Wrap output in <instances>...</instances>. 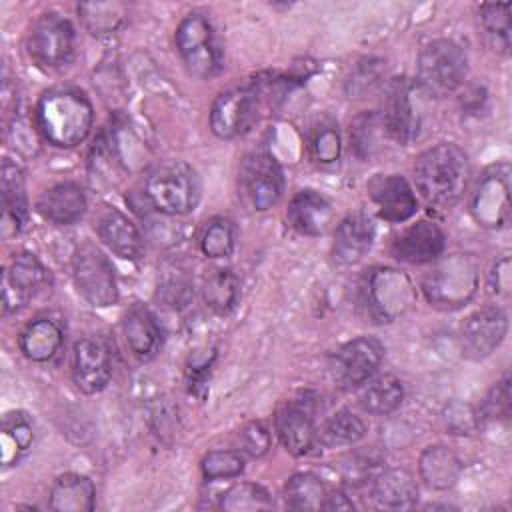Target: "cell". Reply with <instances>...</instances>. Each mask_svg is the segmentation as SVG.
<instances>
[{
    "label": "cell",
    "mask_w": 512,
    "mask_h": 512,
    "mask_svg": "<svg viewBox=\"0 0 512 512\" xmlns=\"http://www.w3.org/2000/svg\"><path fill=\"white\" fill-rule=\"evenodd\" d=\"M326 486L312 472H298L284 484V500L292 510H320L326 502Z\"/></svg>",
    "instance_id": "e575fe53"
},
{
    "label": "cell",
    "mask_w": 512,
    "mask_h": 512,
    "mask_svg": "<svg viewBox=\"0 0 512 512\" xmlns=\"http://www.w3.org/2000/svg\"><path fill=\"white\" fill-rule=\"evenodd\" d=\"M78 14L90 34L108 36L122 26L126 6L120 2H82L78 4Z\"/></svg>",
    "instance_id": "74e56055"
},
{
    "label": "cell",
    "mask_w": 512,
    "mask_h": 512,
    "mask_svg": "<svg viewBox=\"0 0 512 512\" xmlns=\"http://www.w3.org/2000/svg\"><path fill=\"white\" fill-rule=\"evenodd\" d=\"M286 218L296 232L306 236H320L332 222V206L322 194L314 190H300L292 196Z\"/></svg>",
    "instance_id": "d4e9b609"
},
{
    "label": "cell",
    "mask_w": 512,
    "mask_h": 512,
    "mask_svg": "<svg viewBox=\"0 0 512 512\" xmlns=\"http://www.w3.org/2000/svg\"><path fill=\"white\" fill-rule=\"evenodd\" d=\"M446 426L452 430V434H470L480 426L478 412H474L468 404L454 402L446 408Z\"/></svg>",
    "instance_id": "7dc6e473"
},
{
    "label": "cell",
    "mask_w": 512,
    "mask_h": 512,
    "mask_svg": "<svg viewBox=\"0 0 512 512\" xmlns=\"http://www.w3.org/2000/svg\"><path fill=\"white\" fill-rule=\"evenodd\" d=\"M240 192L246 202L258 210H270L284 192V174L276 158L268 152H250L240 164Z\"/></svg>",
    "instance_id": "8fae6325"
},
{
    "label": "cell",
    "mask_w": 512,
    "mask_h": 512,
    "mask_svg": "<svg viewBox=\"0 0 512 512\" xmlns=\"http://www.w3.org/2000/svg\"><path fill=\"white\" fill-rule=\"evenodd\" d=\"M374 222L364 212H352L340 220L334 232L332 256L338 264H356L366 256L374 242Z\"/></svg>",
    "instance_id": "44dd1931"
},
{
    "label": "cell",
    "mask_w": 512,
    "mask_h": 512,
    "mask_svg": "<svg viewBox=\"0 0 512 512\" xmlns=\"http://www.w3.org/2000/svg\"><path fill=\"white\" fill-rule=\"evenodd\" d=\"M36 208L44 220L58 226H68L84 216L86 196L78 184L58 182L40 194Z\"/></svg>",
    "instance_id": "cb8c5ba5"
},
{
    "label": "cell",
    "mask_w": 512,
    "mask_h": 512,
    "mask_svg": "<svg viewBox=\"0 0 512 512\" xmlns=\"http://www.w3.org/2000/svg\"><path fill=\"white\" fill-rule=\"evenodd\" d=\"M96 502V486L84 474L66 472L50 488L48 506L56 512H90Z\"/></svg>",
    "instance_id": "83f0119b"
},
{
    "label": "cell",
    "mask_w": 512,
    "mask_h": 512,
    "mask_svg": "<svg viewBox=\"0 0 512 512\" xmlns=\"http://www.w3.org/2000/svg\"><path fill=\"white\" fill-rule=\"evenodd\" d=\"M92 120V104L76 88H50L36 104V126L44 140L56 148H72L84 142Z\"/></svg>",
    "instance_id": "7a4b0ae2"
},
{
    "label": "cell",
    "mask_w": 512,
    "mask_h": 512,
    "mask_svg": "<svg viewBox=\"0 0 512 512\" xmlns=\"http://www.w3.org/2000/svg\"><path fill=\"white\" fill-rule=\"evenodd\" d=\"M316 398L304 392L300 398L284 404L274 418V430L280 444L294 456L308 454L316 440L314 426Z\"/></svg>",
    "instance_id": "5bb4252c"
},
{
    "label": "cell",
    "mask_w": 512,
    "mask_h": 512,
    "mask_svg": "<svg viewBox=\"0 0 512 512\" xmlns=\"http://www.w3.org/2000/svg\"><path fill=\"white\" fill-rule=\"evenodd\" d=\"M384 136L386 130L378 112H362L350 122V148L360 160L376 156L382 148Z\"/></svg>",
    "instance_id": "8d00e7d4"
},
{
    "label": "cell",
    "mask_w": 512,
    "mask_h": 512,
    "mask_svg": "<svg viewBox=\"0 0 512 512\" xmlns=\"http://www.w3.org/2000/svg\"><path fill=\"white\" fill-rule=\"evenodd\" d=\"M48 280V270L34 254L22 252L14 256L10 266L2 272L4 312L10 314L22 310L30 298H34L48 284Z\"/></svg>",
    "instance_id": "9a60e30c"
},
{
    "label": "cell",
    "mask_w": 512,
    "mask_h": 512,
    "mask_svg": "<svg viewBox=\"0 0 512 512\" xmlns=\"http://www.w3.org/2000/svg\"><path fill=\"white\" fill-rule=\"evenodd\" d=\"M366 188L378 206V216L386 222H404L418 210V200L410 184L398 174H376Z\"/></svg>",
    "instance_id": "ffe728a7"
},
{
    "label": "cell",
    "mask_w": 512,
    "mask_h": 512,
    "mask_svg": "<svg viewBox=\"0 0 512 512\" xmlns=\"http://www.w3.org/2000/svg\"><path fill=\"white\" fill-rule=\"evenodd\" d=\"M372 498L380 508L408 510L416 506L418 484L412 472L404 468H390L372 480Z\"/></svg>",
    "instance_id": "4316f807"
},
{
    "label": "cell",
    "mask_w": 512,
    "mask_h": 512,
    "mask_svg": "<svg viewBox=\"0 0 512 512\" xmlns=\"http://www.w3.org/2000/svg\"><path fill=\"white\" fill-rule=\"evenodd\" d=\"M356 302L364 318L384 324L400 318L414 306L416 288L402 270L372 266L358 278Z\"/></svg>",
    "instance_id": "3957f363"
},
{
    "label": "cell",
    "mask_w": 512,
    "mask_h": 512,
    "mask_svg": "<svg viewBox=\"0 0 512 512\" xmlns=\"http://www.w3.org/2000/svg\"><path fill=\"white\" fill-rule=\"evenodd\" d=\"M256 110L258 94L254 88L226 90L210 108V128L222 140L236 138L254 124Z\"/></svg>",
    "instance_id": "e0dca14e"
},
{
    "label": "cell",
    "mask_w": 512,
    "mask_h": 512,
    "mask_svg": "<svg viewBox=\"0 0 512 512\" xmlns=\"http://www.w3.org/2000/svg\"><path fill=\"white\" fill-rule=\"evenodd\" d=\"M510 416V376L504 374L486 394L478 418L480 424L486 420H508Z\"/></svg>",
    "instance_id": "7bdbcfd3"
},
{
    "label": "cell",
    "mask_w": 512,
    "mask_h": 512,
    "mask_svg": "<svg viewBox=\"0 0 512 512\" xmlns=\"http://www.w3.org/2000/svg\"><path fill=\"white\" fill-rule=\"evenodd\" d=\"M202 300L216 314H228L240 296L238 276L230 268H212L202 278Z\"/></svg>",
    "instance_id": "1f68e13d"
},
{
    "label": "cell",
    "mask_w": 512,
    "mask_h": 512,
    "mask_svg": "<svg viewBox=\"0 0 512 512\" xmlns=\"http://www.w3.org/2000/svg\"><path fill=\"white\" fill-rule=\"evenodd\" d=\"M0 190H2V236H14L22 230L28 216V202L24 192V176L18 164L4 160L2 162V176H0Z\"/></svg>",
    "instance_id": "484cf974"
},
{
    "label": "cell",
    "mask_w": 512,
    "mask_h": 512,
    "mask_svg": "<svg viewBox=\"0 0 512 512\" xmlns=\"http://www.w3.org/2000/svg\"><path fill=\"white\" fill-rule=\"evenodd\" d=\"M478 18L490 46L506 54L510 48V4H482Z\"/></svg>",
    "instance_id": "ab89813d"
},
{
    "label": "cell",
    "mask_w": 512,
    "mask_h": 512,
    "mask_svg": "<svg viewBox=\"0 0 512 512\" xmlns=\"http://www.w3.org/2000/svg\"><path fill=\"white\" fill-rule=\"evenodd\" d=\"M342 150V140L334 124H320L314 128L310 138V154L316 162L330 164L336 162Z\"/></svg>",
    "instance_id": "ee69618b"
},
{
    "label": "cell",
    "mask_w": 512,
    "mask_h": 512,
    "mask_svg": "<svg viewBox=\"0 0 512 512\" xmlns=\"http://www.w3.org/2000/svg\"><path fill=\"white\" fill-rule=\"evenodd\" d=\"M324 508L326 510H350V508H354V504L344 492H334V494L326 496Z\"/></svg>",
    "instance_id": "681fc988"
},
{
    "label": "cell",
    "mask_w": 512,
    "mask_h": 512,
    "mask_svg": "<svg viewBox=\"0 0 512 512\" xmlns=\"http://www.w3.org/2000/svg\"><path fill=\"white\" fill-rule=\"evenodd\" d=\"M244 464L246 460L240 450H212L202 458L200 468L204 478L218 480L238 476L244 470Z\"/></svg>",
    "instance_id": "b9f144b4"
},
{
    "label": "cell",
    "mask_w": 512,
    "mask_h": 512,
    "mask_svg": "<svg viewBox=\"0 0 512 512\" xmlns=\"http://www.w3.org/2000/svg\"><path fill=\"white\" fill-rule=\"evenodd\" d=\"M176 50L188 72L198 78H210L220 70V52L212 24L202 12H190L180 20L176 28Z\"/></svg>",
    "instance_id": "30bf717a"
},
{
    "label": "cell",
    "mask_w": 512,
    "mask_h": 512,
    "mask_svg": "<svg viewBox=\"0 0 512 512\" xmlns=\"http://www.w3.org/2000/svg\"><path fill=\"white\" fill-rule=\"evenodd\" d=\"M34 442V428L26 414L8 412L2 422V464L18 462Z\"/></svg>",
    "instance_id": "d590c367"
},
{
    "label": "cell",
    "mask_w": 512,
    "mask_h": 512,
    "mask_svg": "<svg viewBox=\"0 0 512 512\" xmlns=\"http://www.w3.org/2000/svg\"><path fill=\"white\" fill-rule=\"evenodd\" d=\"M384 358V344L374 336H358L332 356L330 372L334 382L344 388H360L368 378L374 376Z\"/></svg>",
    "instance_id": "7c38bea8"
},
{
    "label": "cell",
    "mask_w": 512,
    "mask_h": 512,
    "mask_svg": "<svg viewBox=\"0 0 512 512\" xmlns=\"http://www.w3.org/2000/svg\"><path fill=\"white\" fill-rule=\"evenodd\" d=\"M488 288L494 296L508 298L510 294V258L508 256H502L500 260L494 262L492 272L488 276Z\"/></svg>",
    "instance_id": "c3c4849f"
},
{
    "label": "cell",
    "mask_w": 512,
    "mask_h": 512,
    "mask_svg": "<svg viewBox=\"0 0 512 512\" xmlns=\"http://www.w3.org/2000/svg\"><path fill=\"white\" fill-rule=\"evenodd\" d=\"M74 384L84 394H96L112 378V356L108 344L98 336H84L74 344L72 360Z\"/></svg>",
    "instance_id": "ac0fdd59"
},
{
    "label": "cell",
    "mask_w": 512,
    "mask_h": 512,
    "mask_svg": "<svg viewBox=\"0 0 512 512\" xmlns=\"http://www.w3.org/2000/svg\"><path fill=\"white\" fill-rule=\"evenodd\" d=\"M72 278L80 296L98 308L118 302V284L108 256L94 244H82L72 258Z\"/></svg>",
    "instance_id": "ba28073f"
},
{
    "label": "cell",
    "mask_w": 512,
    "mask_h": 512,
    "mask_svg": "<svg viewBox=\"0 0 512 512\" xmlns=\"http://www.w3.org/2000/svg\"><path fill=\"white\" fill-rule=\"evenodd\" d=\"M240 446L252 458H260L270 450V432L262 422H250L240 432Z\"/></svg>",
    "instance_id": "bcb514c9"
},
{
    "label": "cell",
    "mask_w": 512,
    "mask_h": 512,
    "mask_svg": "<svg viewBox=\"0 0 512 512\" xmlns=\"http://www.w3.org/2000/svg\"><path fill=\"white\" fill-rule=\"evenodd\" d=\"M420 478L432 490H448L452 488L462 472V462L456 452L448 446L436 444L422 450L418 460Z\"/></svg>",
    "instance_id": "f1b7e54d"
},
{
    "label": "cell",
    "mask_w": 512,
    "mask_h": 512,
    "mask_svg": "<svg viewBox=\"0 0 512 512\" xmlns=\"http://www.w3.org/2000/svg\"><path fill=\"white\" fill-rule=\"evenodd\" d=\"M478 288V264L468 254H450L434 264L422 280V292L438 310H458Z\"/></svg>",
    "instance_id": "5b68a950"
},
{
    "label": "cell",
    "mask_w": 512,
    "mask_h": 512,
    "mask_svg": "<svg viewBox=\"0 0 512 512\" xmlns=\"http://www.w3.org/2000/svg\"><path fill=\"white\" fill-rule=\"evenodd\" d=\"M446 238L438 224L420 220L404 228L390 244V252L396 260L406 264H428L440 258Z\"/></svg>",
    "instance_id": "d6986e66"
},
{
    "label": "cell",
    "mask_w": 512,
    "mask_h": 512,
    "mask_svg": "<svg viewBox=\"0 0 512 512\" xmlns=\"http://www.w3.org/2000/svg\"><path fill=\"white\" fill-rule=\"evenodd\" d=\"M274 506L270 492L254 482H240L230 486L222 498L220 508L228 512H254V510H270Z\"/></svg>",
    "instance_id": "f35d334b"
},
{
    "label": "cell",
    "mask_w": 512,
    "mask_h": 512,
    "mask_svg": "<svg viewBox=\"0 0 512 512\" xmlns=\"http://www.w3.org/2000/svg\"><path fill=\"white\" fill-rule=\"evenodd\" d=\"M72 50L74 28L64 16L46 12L32 24L28 34V52L40 66L60 68L72 58Z\"/></svg>",
    "instance_id": "4fadbf2b"
},
{
    "label": "cell",
    "mask_w": 512,
    "mask_h": 512,
    "mask_svg": "<svg viewBox=\"0 0 512 512\" xmlns=\"http://www.w3.org/2000/svg\"><path fill=\"white\" fill-rule=\"evenodd\" d=\"M470 178L466 152L454 142H440L424 150L414 164L418 192L434 206L456 204Z\"/></svg>",
    "instance_id": "6da1fadb"
},
{
    "label": "cell",
    "mask_w": 512,
    "mask_h": 512,
    "mask_svg": "<svg viewBox=\"0 0 512 512\" xmlns=\"http://www.w3.org/2000/svg\"><path fill=\"white\" fill-rule=\"evenodd\" d=\"M122 332L130 352L140 360H152L162 346V328L144 304H132L122 318Z\"/></svg>",
    "instance_id": "7402d4cb"
},
{
    "label": "cell",
    "mask_w": 512,
    "mask_h": 512,
    "mask_svg": "<svg viewBox=\"0 0 512 512\" xmlns=\"http://www.w3.org/2000/svg\"><path fill=\"white\" fill-rule=\"evenodd\" d=\"M364 434H366L364 420L356 416L352 410L342 408L322 424V428L316 432V438L326 448H340V446H352L360 442Z\"/></svg>",
    "instance_id": "836d02e7"
},
{
    "label": "cell",
    "mask_w": 512,
    "mask_h": 512,
    "mask_svg": "<svg viewBox=\"0 0 512 512\" xmlns=\"http://www.w3.org/2000/svg\"><path fill=\"white\" fill-rule=\"evenodd\" d=\"M62 342H64L62 328L46 316L30 320L18 336L20 352L32 362L50 360L60 350Z\"/></svg>",
    "instance_id": "f546056e"
},
{
    "label": "cell",
    "mask_w": 512,
    "mask_h": 512,
    "mask_svg": "<svg viewBox=\"0 0 512 512\" xmlns=\"http://www.w3.org/2000/svg\"><path fill=\"white\" fill-rule=\"evenodd\" d=\"M510 164H490L478 178L470 196V214L482 226L498 230L510 218Z\"/></svg>",
    "instance_id": "9c48e42d"
},
{
    "label": "cell",
    "mask_w": 512,
    "mask_h": 512,
    "mask_svg": "<svg viewBox=\"0 0 512 512\" xmlns=\"http://www.w3.org/2000/svg\"><path fill=\"white\" fill-rule=\"evenodd\" d=\"M98 238L108 250L126 260H138L144 250V240L138 226L118 208H106L96 222Z\"/></svg>",
    "instance_id": "603a6c76"
},
{
    "label": "cell",
    "mask_w": 512,
    "mask_h": 512,
    "mask_svg": "<svg viewBox=\"0 0 512 512\" xmlns=\"http://www.w3.org/2000/svg\"><path fill=\"white\" fill-rule=\"evenodd\" d=\"M236 244L234 224L228 218H212L200 232V250L208 258H226Z\"/></svg>",
    "instance_id": "60d3db41"
},
{
    "label": "cell",
    "mask_w": 512,
    "mask_h": 512,
    "mask_svg": "<svg viewBox=\"0 0 512 512\" xmlns=\"http://www.w3.org/2000/svg\"><path fill=\"white\" fill-rule=\"evenodd\" d=\"M426 98L428 94L418 86V82L414 84L406 78H396L390 82L380 114L390 140L406 146L420 138L426 120Z\"/></svg>",
    "instance_id": "8992f818"
},
{
    "label": "cell",
    "mask_w": 512,
    "mask_h": 512,
    "mask_svg": "<svg viewBox=\"0 0 512 512\" xmlns=\"http://www.w3.org/2000/svg\"><path fill=\"white\" fill-rule=\"evenodd\" d=\"M158 300L174 310L190 304L194 296V282L190 270L180 262H164L158 274Z\"/></svg>",
    "instance_id": "d6a6232c"
},
{
    "label": "cell",
    "mask_w": 512,
    "mask_h": 512,
    "mask_svg": "<svg viewBox=\"0 0 512 512\" xmlns=\"http://www.w3.org/2000/svg\"><path fill=\"white\" fill-rule=\"evenodd\" d=\"M468 72L466 50L448 38L426 44L418 56V86L428 96H444L462 86Z\"/></svg>",
    "instance_id": "52a82bcc"
},
{
    "label": "cell",
    "mask_w": 512,
    "mask_h": 512,
    "mask_svg": "<svg viewBox=\"0 0 512 512\" xmlns=\"http://www.w3.org/2000/svg\"><path fill=\"white\" fill-rule=\"evenodd\" d=\"M200 178L196 170L182 160L156 164L144 180V196L152 208L168 216L190 214L200 200Z\"/></svg>",
    "instance_id": "277c9868"
},
{
    "label": "cell",
    "mask_w": 512,
    "mask_h": 512,
    "mask_svg": "<svg viewBox=\"0 0 512 512\" xmlns=\"http://www.w3.org/2000/svg\"><path fill=\"white\" fill-rule=\"evenodd\" d=\"M382 78V62L374 58H364L356 64V68L346 78V92L350 98H360L366 92H372Z\"/></svg>",
    "instance_id": "f6af8a7d"
},
{
    "label": "cell",
    "mask_w": 512,
    "mask_h": 512,
    "mask_svg": "<svg viewBox=\"0 0 512 512\" xmlns=\"http://www.w3.org/2000/svg\"><path fill=\"white\" fill-rule=\"evenodd\" d=\"M508 330L506 312L498 306H486L470 314L460 330V350L468 360L488 358L504 340Z\"/></svg>",
    "instance_id": "2e32d148"
},
{
    "label": "cell",
    "mask_w": 512,
    "mask_h": 512,
    "mask_svg": "<svg viewBox=\"0 0 512 512\" xmlns=\"http://www.w3.org/2000/svg\"><path fill=\"white\" fill-rule=\"evenodd\" d=\"M404 400L402 382L392 374H380L368 378L358 394V404L372 416L392 414Z\"/></svg>",
    "instance_id": "4dcf8cb0"
}]
</instances>
